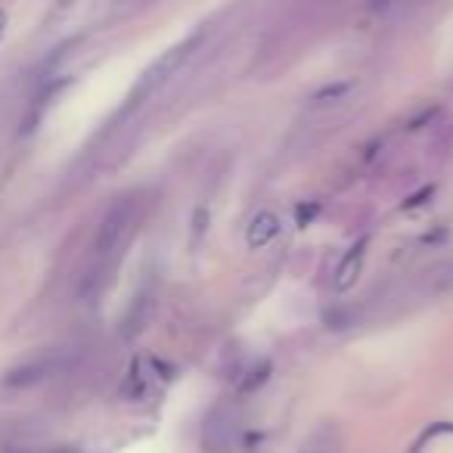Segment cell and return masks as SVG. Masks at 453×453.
Wrapping results in <instances>:
<instances>
[{
    "instance_id": "3",
    "label": "cell",
    "mask_w": 453,
    "mask_h": 453,
    "mask_svg": "<svg viewBox=\"0 0 453 453\" xmlns=\"http://www.w3.org/2000/svg\"><path fill=\"white\" fill-rule=\"evenodd\" d=\"M364 258H366V236H364L360 242H354V246L345 252V258H342L339 271H335V280H333L335 289H339V292H348L354 283H357L360 271H364Z\"/></svg>"
},
{
    "instance_id": "2",
    "label": "cell",
    "mask_w": 453,
    "mask_h": 453,
    "mask_svg": "<svg viewBox=\"0 0 453 453\" xmlns=\"http://www.w3.org/2000/svg\"><path fill=\"white\" fill-rule=\"evenodd\" d=\"M131 224H134V205L131 202H119V205L103 218L100 234H96V252L100 255L115 252V249L121 246V240H125L127 226Z\"/></svg>"
},
{
    "instance_id": "1",
    "label": "cell",
    "mask_w": 453,
    "mask_h": 453,
    "mask_svg": "<svg viewBox=\"0 0 453 453\" xmlns=\"http://www.w3.org/2000/svg\"><path fill=\"white\" fill-rule=\"evenodd\" d=\"M202 38H205V32H196L193 38L180 41V44H174L171 50H165L162 57H158L156 63H152L150 69L143 72V78H140L137 88H134V94H131V103L134 100L143 103V100H150L152 94H158V90H162L165 84H168L171 78L177 75V69H180V65L187 63V59L193 57L196 50H199Z\"/></svg>"
},
{
    "instance_id": "6",
    "label": "cell",
    "mask_w": 453,
    "mask_h": 453,
    "mask_svg": "<svg viewBox=\"0 0 453 453\" xmlns=\"http://www.w3.org/2000/svg\"><path fill=\"white\" fill-rule=\"evenodd\" d=\"M395 0H372V10H388Z\"/></svg>"
},
{
    "instance_id": "7",
    "label": "cell",
    "mask_w": 453,
    "mask_h": 453,
    "mask_svg": "<svg viewBox=\"0 0 453 453\" xmlns=\"http://www.w3.org/2000/svg\"><path fill=\"white\" fill-rule=\"evenodd\" d=\"M4 32H7V13L0 10V38H4Z\"/></svg>"
},
{
    "instance_id": "5",
    "label": "cell",
    "mask_w": 453,
    "mask_h": 453,
    "mask_svg": "<svg viewBox=\"0 0 453 453\" xmlns=\"http://www.w3.org/2000/svg\"><path fill=\"white\" fill-rule=\"evenodd\" d=\"M249 376H252V379H249V382H242V388H240L242 395H252V391L258 388V385H265V382H267V376H271V364L255 366V370L249 372Z\"/></svg>"
},
{
    "instance_id": "4",
    "label": "cell",
    "mask_w": 453,
    "mask_h": 453,
    "mask_svg": "<svg viewBox=\"0 0 453 453\" xmlns=\"http://www.w3.org/2000/svg\"><path fill=\"white\" fill-rule=\"evenodd\" d=\"M277 234H280V214L271 211V208H265V211H258L252 218L246 240H249V246H252V249H265L267 242L277 240Z\"/></svg>"
}]
</instances>
